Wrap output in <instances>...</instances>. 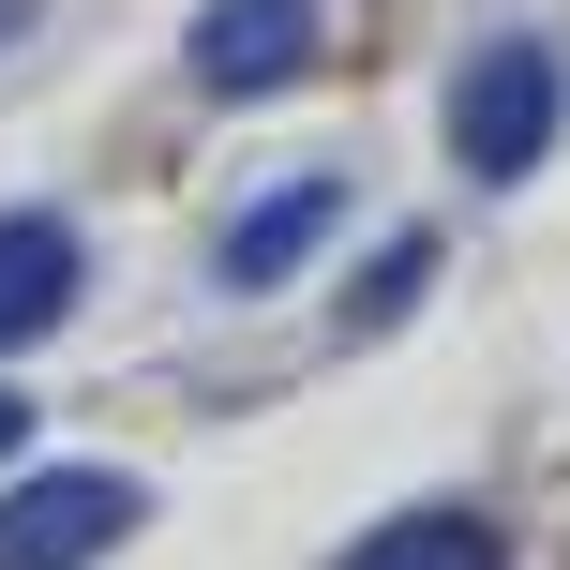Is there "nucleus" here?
<instances>
[{"mask_svg":"<svg viewBox=\"0 0 570 570\" xmlns=\"http://www.w3.org/2000/svg\"><path fill=\"white\" fill-rule=\"evenodd\" d=\"M556 120H570V76H556V46L541 30H511V46H481L451 76V166L465 180H525L556 150Z\"/></svg>","mask_w":570,"mask_h":570,"instance_id":"f257e3e1","label":"nucleus"},{"mask_svg":"<svg viewBox=\"0 0 570 570\" xmlns=\"http://www.w3.org/2000/svg\"><path fill=\"white\" fill-rule=\"evenodd\" d=\"M345 570H511V541H495V511H391L345 541Z\"/></svg>","mask_w":570,"mask_h":570,"instance_id":"423d86ee","label":"nucleus"},{"mask_svg":"<svg viewBox=\"0 0 570 570\" xmlns=\"http://www.w3.org/2000/svg\"><path fill=\"white\" fill-rule=\"evenodd\" d=\"M315 60V0H210L196 16V76L210 90H285Z\"/></svg>","mask_w":570,"mask_h":570,"instance_id":"39448f33","label":"nucleus"},{"mask_svg":"<svg viewBox=\"0 0 570 570\" xmlns=\"http://www.w3.org/2000/svg\"><path fill=\"white\" fill-rule=\"evenodd\" d=\"M421 285H435V226H405V240H391V256H375L361 285H345V331H391V315H405V301H421Z\"/></svg>","mask_w":570,"mask_h":570,"instance_id":"0eeeda50","label":"nucleus"},{"mask_svg":"<svg viewBox=\"0 0 570 570\" xmlns=\"http://www.w3.org/2000/svg\"><path fill=\"white\" fill-rule=\"evenodd\" d=\"M331 226H345V180H331V166H301V180H271V196H240V226L210 240V271L256 301V285H285V271H301Z\"/></svg>","mask_w":570,"mask_h":570,"instance_id":"7ed1b4c3","label":"nucleus"},{"mask_svg":"<svg viewBox=\"0 0 570 570\" xmlns=\"http://www.w3.org/2000/svg\"><path fill=\"white\" fill-rule=\"evenodd\" d=\"M76 301H90V240L60 226V210H0V345L60 331Z\"/></svg>","mask_w":570,"mask_h":570,"instance_id":"20e7f679","label":"nucleus"},{"mask_svg":"<svg viewBox=\"0 0 570 570\" xmlns=\"http://www.w3.org/2000/svg\"><path fill=\"white\" fill-rule=\"evenodd\" d=\"M0 451H30V405H16V391H0Z\"/></svg>","mask_w":570,"mask_h":570,"instance_id":"6e6552de","label":"nucleus"},{"mask_svg":"<svg viewBox=\"0 0 570 570\" xmlns=\"http://www.w3.org/2000/svg\"><path fill=\"white\" fill-rule=\"evenodd\" d=\"M120 541H136V481L120 465H60V481L0 495V570H90Z\"/></svg>","mask_w":570,"mask_h":570,"instance_id":"f03ea898","label":"nucleus"},{"mask_svg":"<svg viewBox=\"0 0 570 570\" xmlns=\"http://www.w3.org/2000/svg\"><path fill=\"white\" fill-rule=\"evenodd\" d=\"M0 30H16V0H0Z\"/></svg>","mask_w":570,"mask_h":570,"instance_id":"1a4fd4ad","label":"nucleus"}]
</instances>
